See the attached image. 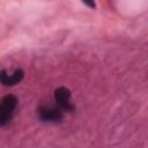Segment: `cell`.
<instances>
[{
    "label": "cell",
    "instance_id": "1",
    "mask_svg": "<svg viewBox=\"0 0 148 148\" xmlns=\"http://www.w3.org/2000/svg\"><path fill=\"white\" fill-rule=\"evenodd\" d=\"M17 105V98L13 95H7L2 98L0 105V125L5 126L12 119L13 112Z\"/></svg>",
    "mask_w": 148,
    "mask_h": 148
},
{
    "label": "cell",
    "instance_id": "5",
    "mask_svg": "<svg viewBox=\"0 0 148 148\" xmlns=\"http://www.w3.org/2000/svg\"><path fill=\"white\" fill-rule=\"evenodd\" d=\"M88 7H90V8H95L96 7V5H95V1L94 0H82Z\"/></svg>",
    "mask_w": 148,
    "mask_h": 148
},
{
    "label": "cell",
    "instance_id": "2",
    "mask_svg": "<svg viewBox=\"0 0 148 148\" xmlns=\"http://www.w3.org/2000/svg\"><path fill=\"white\" fill-rule=\"evenodd\" d=\"M54 98L58 106L64 111H73L74 106L71 103V91L65 88L60 87L54 91Z\"/></svg>",
    "mask_w": 148,
    "mask_h": 148
},
{
    "label": "cell",
    "instance_id": "4",
    "mask_svg": "<svg viewBox=\"0 0 148 148\" xmlns=\"http://www.w3.org/2000/svg\"><path fill=\"white\" fill-rule=\"evenodd\" d=\"M23 79V71L22 69H15L12 74H7L5 71L1 73V82L5 86H14Z\"/></svg>",
    "mask_w": 148,
    "mask_h": 148
},
{
    "label": "cell",
    "instance_id": "3",
    "mask_svg": "<svg viewBox=\"0 0 148 148\" xmlns=\"http://www.w3.org/2000/svg\"><path fill=\"white\" fill-rule=\"evenodd\" d=\"M38 116L45 123H59L62 119V113L59 109L46 105H43L38 109Z\"/></svg>",
    "mask_w": 148,
    "mask_h": 148
}]
</instances>
